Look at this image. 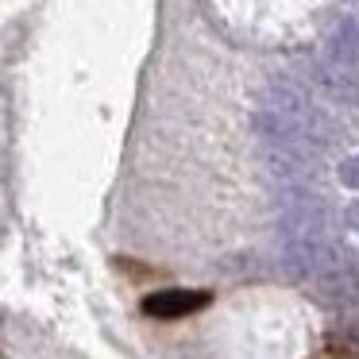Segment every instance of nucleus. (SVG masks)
<instances>
[{"instance_id":"f03ea898","label":"nucleus","mask_w":359,"mask_h":359,"mask_svg":"<svg viewBox=\"0 0 359 359\" xmlns=\"http://www.w3.org/2000/svg\"><path fill=\"white\" fill-rule=\"evenodd\" d=\"M259 158H263V170L286 189H302L317 170V151L297 143H259Z\"/></svg>"},{"instance_id":"7ed1b4c3","label":"nucleus","mask_w":359,"mask_h":359,"mask_svg":"<svg viewBox=\"0 0 359 359\" xmlns=\"http://www.w3.org/2000/svg\"><path fill=\"white\" fill-rule=\"evenodd\" d=\"M255 104L266 112H278V116H290V120H302V124H313L320 109H313L309 93H305L297 81L290 78H271L263 89L255 93Z\"/></svg>"},{"instance_id":"20e7f679","label":"nucleus","mask_w":359,"mask_h":359,"mask_svg":"<svg viewBox=\"0 0 359 359\" xmlns=\"http://www.w3.org/2000/svg\"><path fill=\"white\" fill-rule=\"evenodd\" d=\"M325 66L344 78L359 81V20L355 16H336V24L325 35Z\"/></svg>"},{"instance_id":"0eeeda50","label":"nucleus","mask_w":359,"mask_h":359,"mask_svg":"<svg viewBox=\"0 0 359 359\" xmlns=\"http://www.w3.org/2000/svg\"><path fill=\"white\" fill-rule=\"evenodd\" d=\"M336 182H340L344 189H359V155H348L336 166Z\"/></svg>"},{"instance_id":"f257e3e1","label":"nucleus","mask_w":359,"mask_h":359,"mask_svg":"<svg viewBox=\"0 0 359 359\" xmlns=\"http://www.w3.org/2000/svg\"><path fill=\"white\" fill-rule=\"evenodd\" d=\"M278 240H336L325 201L309 189H286L278 209Z\"/></svg>"},{"instance_id":"423d86ee","label":"nucleus","mask_w":359,"mask_h":359,"mask_svg":"<svg viewBox=\"0 0 359 359\" xmlns=\"http://www.w3.org/2000/svg\"><path fill=\"white\" fill-rule=\"evenodd\" d=\"M205 302H209L205 290H166V294H151L143 302V309L151 317H186V313L201 309Z\"/></svg>"},{"instance_id":"6e6552de","label":"nucleus","mask_w":359,"mask_h":359,"mask_svg":"<svg viewBox=\"0 0 359 359\" xmlns=\"http://www.w3.org/2000/svg\"><path fill=\"white\" fill-rule=\"evenodd\" d=\"M344 228H348L351 236H359V201H348V209H344Z\"/></svg>"},{"instance_id":"39448f33","label":"nucleus","mask_w":359,"mask_h":359,"mask_svg":"<svg viewBox=\"0 0 359 359\" xmlns=\"http://www.w3.org/2000/svg\"><path fill=\"white\" fill-rule=\"evenodd\" d=\"M325 305H355L359 302V266L344 263L336 271H328L325 278L313 282Z\"/></svg>"}]
</instances>
